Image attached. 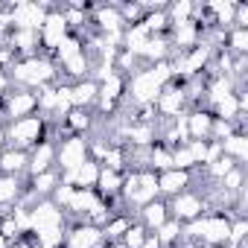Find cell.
Segmentation results:
<instances>
[{
  "label": "cell",
  "mask_w": 248,
  "mask_h": 248,
  "mask_svg": "<svg viewBox=\"0 0 248 248\" xmlns=\"http://www.w3.org/2000/svg\"><path fill=\"white\" fill-rule=\"evenodd\" d=\"M53 9V3L47 0H21V3L9 6V15H12V30H38L47 18V12Z\"/></svg>",
  "instance_id": "cell-9"
},
{
  "label": "cell",
  "mask_w": 248,
  "mask_h": 248,
  "mask_svg": "<svg viewBox=\"0 0 248 248\" xmlns=\"http://www.w3.org/2000/svg\"><path fill=\"white\" fill-rule=\"evenodd\" d=\"M146 233H149V231H146V228L135 219V222L129 225V231L123 233V239H120V242L126 245V248H140V245H143V239H146Z\"/></svg>",
  "instance_id": "cell-33"
},
{
  "label": "cell",
  "mask_w": 248,
  "mask_h": 248,
  "mask_svg": "<svg viewBox=\"0 0 248 248\" xmlns=\"http://www.w3.org/2000/svg\"><path fill=\"white\" fill-rule=\"evenodd\" d=\"M12 248H35V245H32V239H30V236H21Z\"/></svg>",
  "instance_id": "cell-39"
},
{
  "label": "cell",
  "mask_w": 248,
  "mask_h": 248,
  "mask_svg": "<svg viewBox=\"0 0 248 248\" xmlns=\"http://www.w3.org/2000/svg\"><path fill=\"white\" fill-rule=\"evenodd\" d=\"M187 111H190V102H187V96H184L181 82H170V85L158 93V99H155L158 123H161V120H164V123H172V120L184 117Z\"/></svg>",
  "instance_id": "cell-5"
},
{
  "label": "cell",
  "mask_w": 248,
  "mask_h": 248,
  "mask_svg": "<svg viewBox=\"0 0 248 248\" xmlns=\"http://www.w3.org/2000/svg\"><path fill=\"white\" fill-rule=\"evenodd\" d=\"M120 6V15H123V21H126V27H135V24H140L143 21V6L140 3H117Z\"/></svg>",
  "instance_id": "cell-34"
},
{
  "label": "cell",
  "mask_w": 248,
  "mask_h": 248,
  "mask_svg": "<svg viewBox=\"0 0 248 248\" xmlns=\"http://www.w3.org/2000/svg\"><path fill=\"white\" fill-rule=\"evenodd\" d=\"M187 146H190V152H193V158H196V164L202 170L204 167V158H207V140H190Z\"/></svg>",
  "instance_id": "cell-36"
},
{
  "label": "cell",
  "mask_w": 248,
  "mask_h": 248,
  "mask_svg": "<svg viewBox=\"0 0 248 248\" xmlns=\"http://www.w3.org/2000/svg\"><path fill=\"white\" fill-rule=\"evenodd\" d=\"M12 245H15V242H9L6 236H0V248H12Z\"/></svg>",
  "instance_id": "cell-40"
},
{
  "label": "cell",
  "mask_w": 248,
  "mask_h": 248,
  "mask_svg": "<svg viewBox=\"0 0 248 248\" xmlns=\"http://www.w3.org/2000/svg\"><path fill=\"white\" fill-rule=\"evenodd\" d=\"M219 187H222V190H228L231 196L245 193V167H233V170L219 181Z\"/></svg>",
  "instance_id": "cell-31"
},
{
  "label": "cell",
  "mask_w": 248,
  "mask_h": 248,
  "mask_svg": "<svg viewBox=\"0 0 248 248\" xmlns=\"http://www.w3.org/2000/svg\"><path fill=\"white\" fill-rule=\"evenodd\" d=\"M62 248H105L102 228L88 225V222H73V225H67Z\"/></svg>",
  "instance_id": "cell-10"
},
{
  "label": "cell",
  "mask_w": 248,
  "mask_h": 248,
  "mask_svg": "<svg viewBox=\"0 0 248 248\" xmlns=\"http://www.w3.org/2000/svg\"><path fill=\"white\" fill-rule=\"evenodd\" d=\"M222 248H245V245H236V242H225Z\"/></svg>",
  "instance_id": "cell-41"
},
{
  "label": "cell",
  "mask_w": 248,
  "mask_h": 248,
  "mask_svg": "<svg viewBox=\"0 0 248 248\" xmlns=\"http://www.w3.org/2000/svg\"><path fill=\"white\" fill-rule=\"evenodd\" d=\"M184 120H187V135H190V140H210V132H213V114H210L204 105L190 108V111L184 114Z\"/></svg>",
  "instance_id": "cell-16"
},
{
  "label": "cell",
  "mask_w": 248,
  "mask_h": 248,
  "mask_svg": "<svg viewBox=\"0 0 248 248\" xmlns=\"http://www.w3.org/2000/svg\"><path fill=\"white\" fill-rule=\"evenodd\" d=\"M172 167L175 170H184V172H196L199 170V164H196V158H193V152H190L187 143H181V146L172 149Z\"/></svg>",
  "instance_id": "cell-32"
},
{
  "label": "cell",
  "mask_w": 248,
  "mask_h": 248,
  "mask_svg": "<svg viewBox=\"0 0 248 248\" xmlns=\"http://www.w3.org/2000/svg\"><path fill=\"white\" fill-rule=\"evenodd\" d=\"M47 170H56V140L47 138L41 140L35 149H30V167H27V178L41 175Z\"/></svg>",
  "instance_id": "cell-15"
},
{
  "label": "cell",
  "mask_w": 248,
  "mask_h": 248,
  "mask_svg": "<svg viewBox=\"0 0 248 248\" xmlns=\"http://www.w3.org/2000/svg\"><path fill=\"white\" fill-rule=\"evenodd\" d=\"M105 248H108V245H105Z\"/></svg>",
  "instance_id": "cell-42"
},
{
  "label": "cell",
  "mask_w": 248,
  "mask_h": 248,
  "mask_svg": "<svg viewBox=\"0 0 248 248\" xmlns=\"http://www.w3.org/2000/svg\"><path fill=\"white\" fill-rule=\"evenodd\" d=\"M59 181H62L59 170H47V172H41V175L27 178V190H30L35 199H50V196H53V190L59 187Z\"/></svg>",
  "instance_id": "cell-22"
},
{
  "label": "cell",
  "mask_w": 248,
  "mask_h": 248,
  "mask_svg": "<svg viewBox=\"0 0 248 248\" xmlns=\"http://www.w3.org/2000/svg\"><path fill=\"white\" fill-rule=\"evenodd\" d=\"M152 35L140 27V24H135V27H126V30H123V47L120 50H129L132 56H143V47H146V41H149Z\"/></svg>",
  "instance_id": "cell-25"
},
{
  "label": "cell",
  "mask_w": 248,
  "mask_h": 248,
  "mask_svg": "<svg viewBox=\"0 0 248 248\" xmlns=\"http://www.w3.org/2000/svg\"><path fill=\"white\" fill-rule=\"evenodd\" d=\"M123 178H126V172H117V170H108V167H99V178H96V193L111 202V204H123L120 202V193H123Z\"/></svg>",
  "instance_id": "cell-17"
},
{
  "label": "cell",
  "mask_w": 248,
  "mask_h": 248,
  "mask_svg": "<svg viewBox=\"0 0 248 248\" xmlns=\"http://www.w3.org/2000/svg\"><path fill=\"white\" fill-rule=\"evenodd\" d=\"M38 114V93L35 91H24V88H12V93L0 102V120L12 123V120H24Z\"/></svg>",
  "instance_id": "cell-6"
},
{
  "label": "cell",
  "mask_w": 248,
  "mask_h": 248,
  "mask_svg": "<svg viewBox=\"0 0 248 248\" xmlns=\"http://www.w3.org/2000/svg\"><path fill=\"white\" fill-rule=\"evenodd\" d=\"M135 222V216L129 213V210H117L105 225H102V236H105V245H111V242H117V239H123V233L129 231V225Z\"/></svg>",
  "instance_id": "cell-24"
},
{
  "label": "cell",
  "mask_w": 248,
  "mask_h": 248,
  "mask_svg": "<svg viewBox=\"0 0 248 248\" xmlns=\"http://www.w3.org/2000/svg\"><path fill=\"white\" fill-rule=\"evenodd\" d=\"M67 35H70V30H67V24H64V18H62V9H59V6H53V9L47 12L44 24L38 27L41 56H50V59H53V53L59 50V44H62Z\"/></svg>",
  "instance_id": "cell-8"
},
{
  "label": "cell",
  "mask_w": 248,
  "mask_h": 248,
  "mask_svg": "<svg viewBox=\"0 0 248 248\" xmlns=\"http://www.w3.org/2000/svg\"><path fill=\"white\" fill-rule=\"evenodd\" d=\"M158 239H161V245L164 248H181V242H184V225L181 222H175V219H167L158 231H152Z\"/></svg>",
  "instance_id": "cell-26"
},
{
  "label": "cell",
  "mask_w": 248,
  "mask_h": 248,
  "mask_svg": "<svg viewBox=\"0 0 248 248\" xmlns=\"http://www.w3.org/2000/svg\"><path fill=\"white\" fill-rule=\"evenodd\" d=\"M167 41H170L172 53H187V50H193L196 44H202V27H199L196 21H187V24L170 27Z\"/></svg>",
  "instance_id": "cell-13"
},
{
  "label": "cell",
  "mask_w": 248,
  "mask_h": 248,
  "mask_svg": "<svg viewBox=\"0 0 248 248\" xmlns=\"http://www.w3.org/2000/svg\"><path fill=\"white\" fill-rule=\"evenodd\" d=\"M193 181H196V172H184V170H175V167L164 170V172H158V196L161 199H172V196L190 190Z\"/></svg>",
  "instance_id": "cell-12"
},
{
  "label": "cell",
  "mask_w": 248,
  "mask_h": 248,
  "mask_svg": "<svg viewBox=\"0 0 248 248\" xmlns=\"http://www.w3.org/2000/svg\"><path fill=\"white\" fill-rule=\"evenodd\" d=\"M216 158H222V146H219L216 140H207V158H204V167L213 164Z\"/></svg>",
  "instance_id": "cell-37"
},
{
  "label": "cell",
  "mask_w": 248,
  "mask_h": 248,
  "mask_svg": "<svg viewBox=\"0 0 248 248\" xmlns=\"http://www.w3.org/2000/svg\"><path fill=\"white\" fill-rule=\"evenodd\" d=\"M70 99H73V108L93 111V108H96V99H99V85H96L93 79L73 82V85H70Z\"/></svg>",
  "instance_id": "cell-19"
},
{
  "label": "cell",
  "mask_w": 248,
  "mask_h": 248,
  "mask_svg": "<svg viewBox=\"0 0 248 248\" xmlns=\"http://www.w3.org/2000/svg\"><path fill=\"white\" fill-rule=\"evenodd\" d=\"M245 233H248V219L245 216H233L231 219V231H228V242L245 245Z\"/></svg>",
  "instance_id": "cell-35"
},
{
  "label": "cell",
  "mask_w": 248,
  "mask_h": 248,
  "mask_svg": "<svg viewBox=\"0 0 248 248\" xmlns=\"http://www.w3.org/2000/svg\"><path fill=\"white\" fill-rule=\"evenodd\" d=\"M3 149H6V123L0 120V152H3Z\"/></svg>",
  "instance_id": "cell-38"
},
{
  "label": "cell",
  "mask_w": 248,
  "mask_h": 248,
  "mask_svg": "<svg viewBox=\"0 0 248 248\" xmlns=\"http://www.w3.org/2000/svg\"><path fill=\"white\" fill-rule=\"evenodd\" d=\"M91 24H93L96 35H114V32L126 30V21H123L117 3H99V6H93L91 9Z\"/></svg>",
  "instance_id": "cell-11"
},
{
  "label": "cell",
  "mask_w": 248,
  "mask_h": 248,
  "mask_svg": "<svg viewBox=\"0 0 248 248\" xmlns=\"http://www.w3.org/2000/svg\"><path fill=\"white\" fill-rule=\"evenodd\" d=\"M27 167H30V152L12 149V146H6L3 152H0V175H21V178H27Z\"/></svg>",
  "instance_id": "cell-21"
},
{
  "label": "cell",
  "mask_w": 248,
  "mask_h": 248,
  "mask_svg": "<svg viewBox=\"0 0 248 248\" xmlns=\"http://www.w3.org/2000/svg\"><path fill=\"white\" fill-rule=\"evenodd\" d=\"M140 27L149 32V35H167L170 32V18H167V9H158V12H146Z\"/></svg>",
  "instance_id": "cell-28"
},
{
  "label": "cell",
  "mask_w": 248,
  "mask_h": 248,
  "mask_svg": "<svg viewBox=\"0 0 248 248\" xmlns=\"http://www.w3.org/2000/svg\"><path fill=\"white\" fill-rule=\"evenodd\" d=\"M167 207H170V219L181 222V225H190L193 219H199L202 213H207V202L199 190H184L172 199H167Z\"/></svg>",
  "instance_id": "cell-4"
},
{
  "label": "cell",
  "mask_w": 248,
  "mask_h": 248,
  "mask_svg": "<svg viewBox=\"0 0 248 248\" xmlns=\"http://www.w3.org/2000/svg\"><path fill=\"white\" fill-rule=\"evenodd\" d=\"M9 79L12 88H24V91H41L47 85L62 82L59 79V67L50 56H30V59H18L9 67Z\"/></svg>",
  "instance_id": "cell-1"
},
{
  "label": "cell",
  "mask_w": 248,
  "mask_h": 248,
  "mask_svg": "<svg viewBox=\"0 0 248 248\" xmlns=\"http://www.w3.org/2000/svg\"><path fill=\"white\" fill-rule=\"evenodd\" d=\"M88 161V138L67 135L56 140V170L59 172H73Z\"/></svg>",
  "instance_id": "cell-3"
},
{
  "label": "cell",
  "mask_w": 248,
  "mask_h": 248,
  "mask_svg": "<svg viewBox=\"0 0 248 248\" xmlns=\"http://www.w3.org/2000/svg\"><path fill=\"white\" fill-rule=\"evenodd\" d=\"M67 213L53 202V199H38L30 207V233L50 231V228H67Z\"/></svg>",
  "instance_id": "cell-7"
},
{
  "label": "cell",
  "mask_w": 248,
  "mask_h": 248,
  "mask_svg": "<svg viewBox=\"0 0 248 248\" xmlns=\"http://www.w3.org/2000/svg\"><path fill=\"white\" fill-rule=\"evenodd\" d=\"M219 146H222V155H228L236 167H245V161H248V132H236L228 140H222Z\"/></svg>",
  "instance_id": "cell-23"
},
{
  "label": "cell",
  "mask_w": 248,
  "mask_h": 248,
  "mask_svg": "<svg viewBox=\"0 0 248 248\" xmlns=\"http://www.w3.org/2000/svg\"><path fill=\"white\" fill-rule=\"evenodd\" d=\"M15 59H30V56H41V38L38 30H12L6 35Z\"/></svg>",
  "instance_id": "cell-14"
},
{
  "label": "cell",
  "mask_w": 248,
  "mask_h": 248,
  "mask_svg": "<svg viewBox=\"0 0 248 248\" xmlns=\"http://www.w3.org/2000/svg\"><path fill=\"white\" fill-rule=\"evenodd\" d=\"M193 15H196V3H193V0H175V3H167L170 27L187 24V21H193Z\"/></svg>",
  "instance_id": "cell-27"
},
{
  "label": "cell",
  "mask_w": 248,
  "mask_h": 248,
  "mask_svg": "<svg viewBox=\"0 0 248 248\" xmlns=\"http://www.w3.org/2000/svg\"><path fill=\"white\" fill-rule=\"evenodd\" d=\"M149 170H152V172L172 170V149L164 146V143H155V146L149 149Z\"/></svg>",
  "instance_id": "cell-30"
},
{
  "label": "cell",
  "mask_w": 248,
  "mask_h": 248,
  "mask_svg": "<svg viewBox=\"0 0 248 248\" xmlns=\"http://www.w3.org/2000/svg\"><path fill=\"white\" fill-rule=\"evenodd\" d=\"M135 219H138V222H140V225H143L149 233H152V231H158V228H161V225L170 219L167 199H161V196H158V199H152L146 207H140V210H138V216H135Z\"/></svg>",
  "instance_id": "cell-18"
},
{
  "label": "cell",
  "mask_w": 248,
  "mask_h": 248,
  "mask_svg": "<svg viewBox=\"0 0 248 248\" xmlns=\"http://www.w3.org/2000/svg\"><path fill=\"white\" fill-rule=\"evenodd\" d=\"M24 190H27V178H21V175H0V207L12 210L24 199Z\"/></svg>",
  "instance_id": "cell-20"
},
{
  "label": "cell",
  "mask_w": 248,
  "mask_h": 248,
  "mask_svg": "<svg viewBox=\"0 0 248 248\" xmlns=\"http://www.w3.org/2000/svg\"><path fill=\"white\" fill-rule=\"evenodd\" d=\"M53 138V126L41 117V114H32V117H24V120H12L6 123V146L12 149H35L41 140ZM56 140V138H53Z\"/></svg>",
  "instance_id": "cell-2"
},
{
  "label": "cell",
  "mask_w": 248,
  "mask_h": 248,
  "mask_svg": "<svg viewBox=\"0 0 248 248\" xmlns=\"http://www.w3.org/2000/svg\"><path fill=\"white\" fill-rule=\"evenodd\" d=\"M225 50L231 56H248V30H239V27L228 30L225 32Z\"/></svg>",
  "instance_id": "cell-29"
}]
</instances>
